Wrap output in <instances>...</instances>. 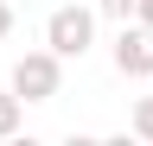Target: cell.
<instances>
[{"mask_svg":"<svg viewBox=\"0 0 153 146\" xmlns=\"http://www.w3.org/2000/svg\"><path fill=\"white\" fill-rule=\"evenodd\" d=\"M134 134H140V140H153V95H140V102H134Z\"/></svg>","mask_w":153,"mask_h":146,"instance_id":"5","label":"cell"},{"mask_svg":"<svg viewBox=\"0 0 153 146\" xmlns=\"http://www.w3.org/2000/svg\"><path fill=\"white\" fill-rule=\"evenodd\" d=\"M45 45L57 51V57H83V51L96 45V13L89 7H57L45 19Z\"/></svg>","mask_w":153,"mask_h":146,"instance_id":"2","label":"cell"},{"mask_svg":"<svg viewBox=\"0 0 153 146\" xmlns=\"http://www.w3.org/2000/svg\"><path fill=\"white\" fill-rule=\"evenodd\" d=\"M7 32H13V7L0 0V38H7Z\"/></svg>","mask_w":153,"mask_h":146,"instance_id":"8","label":"cell"},{"mask_svg":"<svg viewBox=\"0 0 153 146\" xmlns=\"http://www.w3.org/2000/svg\"><path fill=\"white\" fill-rule=\"evenodd\" d=\"M115 70L121 76H153V26H121V38H115Z\"/></svg>","mask_w":153,"mask_h":146,"instance_id":"3","label":"cell"},{"mask_svg":"<svg viewBox=\"0 0 153 146\" xmlns=\"http://www.w3.org/2000/svg\"><path fill=\"white\" fill-rule=\"evenodd\" d=\"M57 89H64V57L57 51H26L13 64V95L19 102H51Z\"/></svg>","mask_w":153,"mask_h":146,"instance_id":"1","label":"cell"},{"mask_svg":"<svg viewBox=\"0 0 153 146\" xmlns=\"http://www.w3.org/2000/svg\"><path fill=\"white\" fill-rule=\"evenodd\" d=\"M96 13H108V19H128V13H134V0H96Z\"/></svg>","mask_w":153,"mask_h":146,"instance_id":"6","label":"cell"},{"mask_svg":"<svg viewBox=\"0 0 153 146\" xmlns=\"http://www.w3.org/2000/svg\"><path fill=\"white\" fill-rule=\"evenodd\" d=\"M134 19H140V26H153V0H134Z\"/></svg>","mask_w":153,"mask_h":146,"instance_id":"7","label":"cell"},{"mask_svg":"<svg viewBox=\"0 0 153 146\" xmlns=\"http://www.w3.org/2000/svg\"><path fill=\"white\" fill-rule=\"evenodd\" d=\"M13 134H19V95L0 89V140H13Z\"/></svg>","mask_w":153,"mask_h":146,"instance_id":"4","label":"cell"}]
</instances>
